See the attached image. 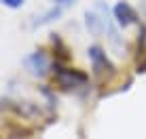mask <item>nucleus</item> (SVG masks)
I'll return each mask as SVG.
<instances>
[{"instance_id":"f257e3e1","label":"nucleus","mask_w":146,"mask_h":139,"mask_svg":"<svg viewBox=\"0 0 146 139\" xmlns=\"http://www.w3.org/2000/svg\"><path fill=\"white\" fill-rule=\"evenodd\" d=\"M53 74H55V80L64 89H80V87H87L89 82V76L85 72H80L76 68H66L62 63H53Z\"/></svg>"},{"instance_id":"f03ea898","label":"nucleus","mask_w":146,"mask_h":139,"mask_svg":"<svg viewBox=\"0 0 146 139\" xmlns=\"http://www.w3.org/2000/svg\"><path fill=\"white\" fill-rule=\"evenodd\" d=\"M110 15H108V9L104 7L102 2H98L93 9H89V11H85V26L87 30L93 34V36H102L104 32H106V28L110 26Z\"/></svg>"},{"instance_id":"7ed1b4c3","label":"nucleus","mask_w":146,"mask_h":139,"mask_svg":"<svg viewBox=\"0 0 146 139\" xmlns=\"http://www.w3.org/2000/svg\"><path fill=\"white\" fill-rule=\"evenodd\" d=\"M87 57L91 61V68H93V74L98 78H104V76H112L114 74V66L112 61L108 59L106 51H104L100 44H91L87 49Z\"/></svg>"},{"instance_id":"20e7f679","label":"nucleus","mask_w":146,"mask_h":139,"mask_svg":"<svg viewBox=\"0 0 146 139\" xmlns=\"http://www.w3.org/2000/svg\"><path fill=\"white\" fill-rule=\"evenodd\" d=\"M23 63H26V68H28V72L32 74V76H38V78H42V76H47L49 74V70H51V59H49V55L40 49V51H34V53H30V55L23 59Z\"/></svg>"},{"instance_id":"39448f33","label":"nucleus","mask_w":146,"mask_h":139,"mask_svg":"<svg viewBox=\"0 0 146 139\" xmlns=\"http://www.w3.org/2000/svg\"><path fill=\"white\" fill-rule=\"evenodd\" d=\"M112 19L117 21V26L129 28V26H133V23H138V13H135V9L129 2L121 0V2H117L112 7Z\"/></svg>"},{"instance_id":"423d86ee","label":"nucleus","mask_w":146,"mask_h":139,"mask_svg":"<svg viewBox=\"0 0 146 139\" xmlns=\"http://www.w3.org/2000/svg\"><path fill=\"white\" fill-rule=\"evenodd\" d=\"M59 15H62V7H57V4H55L53 9H49L47 13H42L40 17L34 19L32 26H34V28H38V26H44V23H51L53 19H57V17H59Z\"/></svg>"},{"instance_id":"0eeeda50","label":"nucleus","mask_w":146,"mask_h":139,"mask_svg":"<svg viewBox=\"0 0 146 139\" xmlns=\"http://www.w3.org/2000/svg\"><path fill=\"white\" fill-rule=\"evenodd\" d=\"M0 2H2L4 7H9V9H19V7H23L26 0H0Z\"/></svg>"},{"instance_id":"6e6552de","label":"nucleus","mask_w":146,"mask_h":139,"mask_svg":"<svg viewBox=\"0 0 146 139\" xmlns=\"http://www.w3.org/2000/svg\"><path fill=\"white\" fill-rule=\"evenodd\" d=\"M53 4H57V7H68V4H72V2H76V0H51Z\"/></svg>"}]
</instances>
